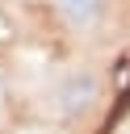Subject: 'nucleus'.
Wrapping results in <instances>:
<instances>
[{
  "mask_svg": "<svg viewBox=\"0 0 130 134\" xmlns=\"http://www.w3.org/2000/svg\"><path fill=\"white\" fill-rule=\"evenodd\" d=\"M96 100H101V75H96L92 67H71V71H63V75L50 84V92H46V105H50V113H59V117H80V113H88Z\"/></svg>",
  "mask_w": 130,
  "mask_h": 134,
  "instance_id": "obj_1",
  "label": "nucleus"
},
{
  "mask_svg": "<svg viewBox=\"0 0 130 134\" xmlns=\"http://www.w3.org/2000/svg\"><path fill=\"white\" fill-rule=\"evenodd\" d=\"M50 4L63 17V25H71L75 34H92L109 17V0H50Z\"/></svg>",
  "mask_w": 130,
  "mask_h": 134,
  "instance_id": "obj_2",
  "label": "nucleus"
},
{
  "mask_svg": "<svg viewBox=\"0 0 130 134\" xmlns=\"http://www.w3.org/2000/svg\"><path fill=\"white\" fill-rule=\"evenodd\" d=\"M0 96H4V71H0Z\"/></svg>",
  "mask_w": 130,
  "mask_h": 134,
  "instance_id": "obj_3",
  "label": "nucleus"
}]
</instances>
